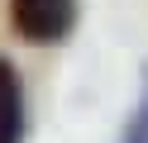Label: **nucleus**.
<instances>
[{
	"label": "nucleus",
	"instance_id": "obj_2",
	"mask_svg": "<svg viewBox=\"0 0 148 143\" xmlns=\"http://www.w3.org/2000/svg\"><path fill=\"white\" fill-rule=\"evenodd\" d=\"M24 133V100H19V76L0 57V143H19Z\"/></svg>",
	"mask_w": 148,
	"mask_h": 143
},
{
	"label": "nucleus",
	"instance_id": "obj_1",
	"mask_svg": "<svg viewBox=\"0 0 148 143\" xmlns=\"http://www.w3.org/2000/svg\"><path fill=\"white\" fill-rule=\"evenodd\" d=\"M10 19L29 43H58L72 29V0H14Z\"/></svg>",
	"mask_w": 148,
	"mask_h": 143
}]
</instances>
